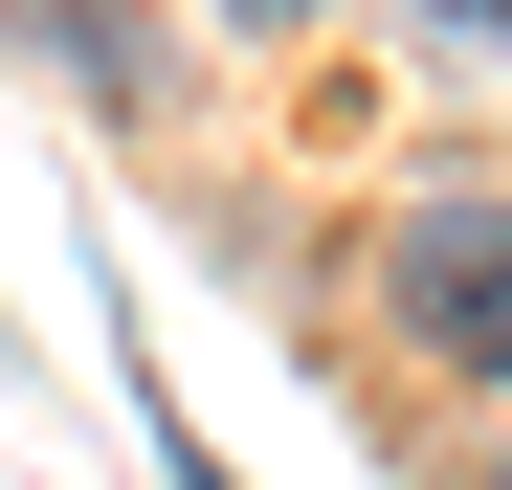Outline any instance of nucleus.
Here are the masks:
<instances>
[{
  "mask_svg": "<svg viewBox=\"0 0 512 490\" xmlns=\"http://www.w3.org/2000/svg\"><path fill=\"white\" fill-rule=\"evenodd\" d=\"M401 335H423V357H468V379H512V201L401 223Z\"/></svg>",
  "mask_w": 512,
  "mask_h": 490,
  "instance_id": "nucleus-1",
  "label": "nucleus"
},
{
  "mask_svg": "<svg viewBox=\"0 0 512 490\" xmlns=\"http://www.w3.org/2000/svg\"><path fill=\"white\" fill-rule=\"evenodd\" d=\"M156 468H179V490H223V446H179V401H156Z\"/></svg>",
  "mask_w": 512,
  "mask_h": 490,
  "instance_id": "nucleus-2",
  "label": "nucleus"
},
{
  "mask_svg": "<svg viewBox=\"0 0 512 490\" xmlns=\"http://www.w3.org/2000/svg\"><path fill=\"white\" fill-rule=\"evenodd\" d=\"M446 23H512V0H446Z\"/></svg>",
  "mask_w": 512,
  "mask_h": 490,
  "instance_id": "nucleus-3",
  "label": "nucleus"
}]
</instances>
